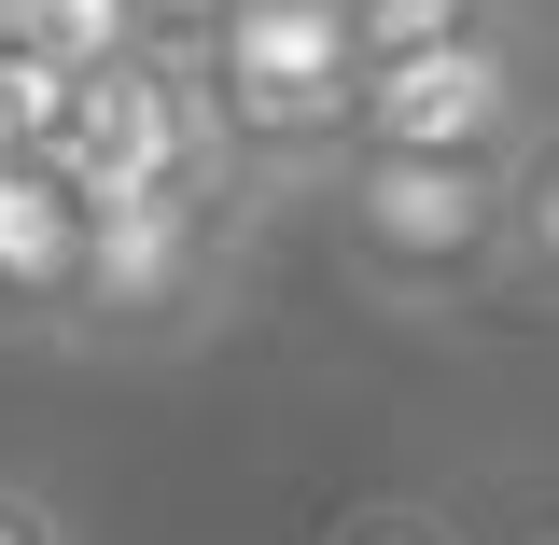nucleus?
Returning a JSON list of instances; mask_svg holds the SVG:
<instances>
[{
    "mask_svg": "<svg viewBox=\"0 0 559 545\" xmlns=\"http://www.w3.org/2000/svg\"><path fill=\"white\" fill-rule=\"evenodd\" d=\"M518 280L559 294V140L532 154V182H518Z\"/></svg>",
    "mask_w": 559,
    "mask_h": 545,
    "instance_id": "1a4fd4ad",
    "label": "nucleus"
},
{
    "mask_svg": "<svg viewBox=\"0 0 559 545\" xmlns=\"http://www.w3.org/2000/svg\"><path fill=\"white\" fill-rule=\"evenodd\" d=\"M322 545H462V518H433V503H349Z\"/></svg>",
    "mask_w": 559,
    "mask_h": 545,
    "instance_id": "9d476101",
    "label": "nucleus"
},
{
    "mask_svg": "<svg viewBox=\"0 0 559 545\" xmlns=\"http://www.w3.org/2000/svg\"><path fill=\"white\" fill-rule=\"evenodd\" d=\"M197 57H210L224 98H238V84H336V70H364L349 57V0H238Z\"/></svg>",
    "mask_w": 559,
    "mask_h": 545,
    "instance_id": "423d86ee",
    "label": "nucleus"
},
{
    "mask_svg": "<svg viewBox=\"0 0 559 545\" xmlns=\"http://www.w3.org/2000/svg\"><path fill=\"white\" fill-rule=\"evenodd\" d=\"M349 154H546V70L518 14H476L462 43L378 57L349 84Z\"/></svg>",
    "mask_w": 559,
    "mask_h": 545,
    "instance_id": "20e7f679",
    "label": "nucleus"
},
{
    "mask_svg": "<svg viewBox=\"0 0 559 545\" xmlns=\"http://www.w3.org/2000/svg\"><path fill=\"white\" fill-rule=\"evenodd\" d=\"M546 140H559V98H546Z\"/></svg>",
    "mask_w": 559,
    "mask_h": 545,
    "instance_id": "ddd939ff",
    "label": "nucleus"
},
{
    "mask_svg": "<svg viewBox=\"0 0 559 545\" xmlns=\"http://www.w3.org/2000/svg\"><path fill=\"white\" fill-rule=\"evenodd\" d=\"M28 14H43V0H0V57H14V43H28Z\"/></svg>",
    "mask_w": 559,
    "mask_h": 545,
    "instance_id": "f8f14e48",
    "label": "nucleus"
},
{
    "mask_svg": "<svg viewBox=\"0 0 559 545\" xmlns=\"http://www.w3.org/2000/svg\"><path fill=\"white\" fill-rule=\"evenodd\" d=\"M518 182L532 154H336L322 224H336V266L419 322V308H476L518 280Z\"/></svg>",
    "mask_w": 559,
    "mask_h": 545,
    "instance_id": "f257e3e1",
    "label": "nucleus"
},
{
    "mask_svg": "<svg viewBox=\"0 0 559 545\" xmlns=\"http://www.w3.org/2000/svg\"><path fill=\"white\" fill-rule=\"evenodd\" d=\"M70 280H84V197H70L43 154H0V322L57 336Z\"/></svg>",
    "mask_w": 559,
    "mask_h": 545,
    "instance_id": "39448f33",
    "label": "nucleus"
},
{
    "mask_svg": "<svg viewBox=\"0 0 559 545\" xmlns=\"http://www.w3.org/2000/svg\"><path fill=\"white\" fill-rule=\"evenodd\" d=\"M0 154H14V127H0Z\"/></svg>",
    "mask_w": 559,
    "mask_h": 545,
    "instance_id": "4468645a",
    "label": "nucleus"
},
{
    "mask_svg": "<svg viewBox=\"0 0 559 545\" xmlns=\"http://www.w3.org/2000/svg\"><path fill=\"white\" fill-rule=\"evenodd\" d=\"M0 545H84V532H70V503L43 476H0Z\"/></svg>",
    "mask_w": 559,
    "mask_h": 545,
    "instance_id": "9b49d317",
    "label": "nucleus"
},
{
    "mask_svg": "<svg viewBox=\"0 0 559 545\" xmlns=\"http://www.w3.org/2000/svg\"><path fill=\"white\" fill-rule=\"evenodd\" d=\"M476 14H503V0H349V57H419V43H462Z\"/></svg>",
    "mask_w": 559,
    "mask_h": 545,
    "instance_id": "6e6552de",
    "label": "nucleus"
},
{
    "mask_svg": "<svg viewBox=\"0 0 559 545\" xmlns=\"http://www.w3.org/2000/svg\"><path fill=\"white\" fill-rule=\"evenodd\" d=\"M238 238L252 197L210 182V197H98L84 210V280H70V349H197L238 294Z\"/></svg>",
    "mask_w": 559,
    "mask_h": 545,
    "instance_id": "f03ea898",
    "label": "nucleus"
},
{
    "mask_svg": "<svg viewBox=\"0 0 559 545\" xmlns=\"http://www.w3.org/2000/svg\"><path fill=\"white\" fill-rule=\"evenodd\" d=\"M28 57H57L70 84H84V70L140 57V14H127V0H43V14H28Z\"/></svg>",
    "mask_w": 559,
    "mask_h": 545,
    "instance_id": "0eeeda50",
    "label": "nucleus"
},
{
    "mask_svg": "<svg viewBox=\"0 0 559 545\" xmlns=\"http://www.w3.org/2000/svg\"><path fill=\"white\" fill-rule=\"evenodd\" d=\"M57 182L84 210H98V197H210V182H238L210 57H197V43H140V57L84 70L70 140H57Z\"/></svg>",
    "mask_w": 559,
    "mask_h": 545,
    "instance_id": "7ed1b4c3",
    "label": "nucleus"
}]
</instances>
